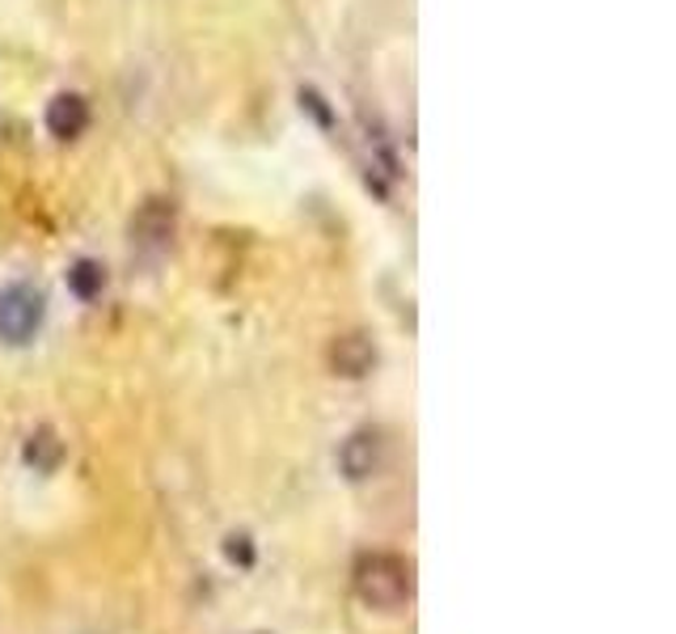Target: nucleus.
<instances>
[{
	"label": "nucleus",
	"mask_w": 676,
	"mask_h": 634,
	"mask_svg": "<svg viewBox=\"0 0 676 634\" xmlns=\"http://www.w3.org/2000/svg\"><path fill=\"white\" fill-rule=\"evenodd\" d=\"M351 588L368 610L394 613L415 601V563L401 554H359Z\"/></svg>",
	"instance_id": "1"
},
{
	"label": "nucleus",
	"mask_w": 676,
	"mask_h": 634,
	"mask_svg": "<svg viewBox=\"0 0 676 634\" xmlns=\"http://www.w3.org/2000/svg\"><path fill=\"white\" fill-rule=\"evenodd\" d=\"M42 326V296L30 284L0 288V343L26 347Z\"/></svg>",
	"instance_id": "2"
},
{
	"label": "nucleus",
	"mask_w": 676,
	"mask_h": 634,
	"mask_svg": "<svg viewBox=\"0 0 676 634\" xmlns=\"http://www.w3.org/2000/svg\"><path fill=\"white\" fill-rule=\"evenodd\" d=\"M178 229V211L169 199H145V208L131 216V246L140 254H161L169 250Z\"/></svg>",
	"instance_id": "3"
},
{
	"label": "nucleus",
	"mask_w": 676,
	"mask_h": 634,
	"mask_svg": "<svg viewBox=\"0 0 676 634\" xmlns=\"http://www.w3.org/2000/svg\"><path fill=\"white\" fill-rule=\"evenodd\" d=\"M338 465H342V474H347L351 483L377 478L380 465H385V440H380V432H372V427L351 432V436L342 440V448H338Z\"/></svg>",
	"instance_id": "4"
},
{
	"label": "nucleus",
	"mask_w": 676,
	"mask_h": 634,
	"mask_svg": "<svg viewBox=\"0 0 676 634\" xmlns=\"http://www.w3.org/2000/svg\"><path fill=\"white\" fill-rule=\"evenodd\" d=\"M377 368V347H372V338L351 330V335H338L330 343V373L342 380H359L368 377Z\"/></svg>",
	"instance_id": "5"
},
{
	"label": "nucleus",
	"mask_w": 676,
	"mask_h": 634,
	"mask_svg": "<svg viewBox=\"0 0 676 634\" xmlns=\"http://www.w3.org/2000/svg\"><path fill=\"white\" fill-rule=\"evenodd\" d=\"M84 127H89V102L81 93H60L47 106V131L56 140H77Z\"/></svg>",
	"instance_id": "6"
},
{
	"label": "nucleus",
	"mask_w": 676,
	"mask_h": 634,
	"mask_svg": "<svg viewBox=\"0 0 676 634\" xmlns=\"http://www.w3.org/2000/svg\"><path fill=\"white\" fill-rule=\"evenodd\" d=\"M21 457L26 465L34 469V474H56L63 462V440L51 432V427H39V432H30V440L21 448Z\"/></svg>",
	"instance_id": "7"
},
{
	"label": "nucleus",
	"mask_w": 676,
	"mask_h": 634,
	"mask_svg": "<svg viewBox=\"0 0 676 634\" xmlns=\"http://www.w3.org/2000/svg\"><path fill=\"white\" fill-rule=\"evenodd\" d=\"M102 288H106L102 262H93V258H77V262L68 267V293L77 296V300H98Z\"/></svg>",
	"instance_id": "8"
},
{
	"label": "nucleus",
	"mask_w": 676,
	"mask_h": 634,
	"mask_svg": "<svg viewBox=\"0 0 676 634\" xmlns=\"http://www.w3.org/2000/svg\"><path fill=\"white\" fill-rule=\"evenodd\" d=\"M225 558L237 563L241 571H250L254 563H258V549H254L250 533H229V537H225Z\"/></svg>",
	"instance_id": "9"
}]
</instances>
